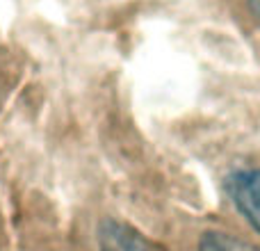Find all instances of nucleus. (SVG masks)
Returning <instances> with one entry per match:
<instances>
[{
	"mask_svg": "<svg viewBox=\"0 0 260 251\" xmlns=\"http://www.w3.org/2000/svg\"><path fill=\"white\" fill-rule=\"evenodd\" d=\"M247 3H249V7H251L253 16H256L258 23H260V0H247Z\"/></svg>",
	"mask_w": 260,
	"mask_h": 251,
	"instance_id": "4",
	"label": "nucleus"
},
{
	"mask_svg": "<svg viewBox=\"0 0 260 251\" xmlns=\"http://www.w3.org/2000/svg\"><path fill=\"white\" fill-rule=\"evenodd\" d=\"M199 251H235V244L221 233H203Z\"/></svg>",
	"mask_w": 260,
	"mask_h": 251,
	"instance_id": "3",
	"label": "nucleus"
},
{
	"mask_svg": "<svg viewBox=\"0 0 260 251\" xmlns=\"http://www.w3.org/2000/svg\"><path fill=\"white\" fill-rule=\"evenodd\" d=\"M99 247L101 251H162L153 240L119 219H105L101 224Z\"/></svg>",
	"mask_w": 260,
	"mask_h": 251,
	"instance_id": "2",
	"label": "nucleus"
},
{
	"mask_svg": "<svg viewBox=\"0 0 260 251\" xmlns=\"http://www.w3.org/2000/svg\"><path fill=\"white\" fill-rule=\"evenodd\" d=\"M226 190L238 212L260 233V169H244L226 180Z\"/></svg>",
	"mask_w": 260,
	"mask_h": 251,
	"instance_id": "1",
	"label": "nucleus"
}]
</instances>
